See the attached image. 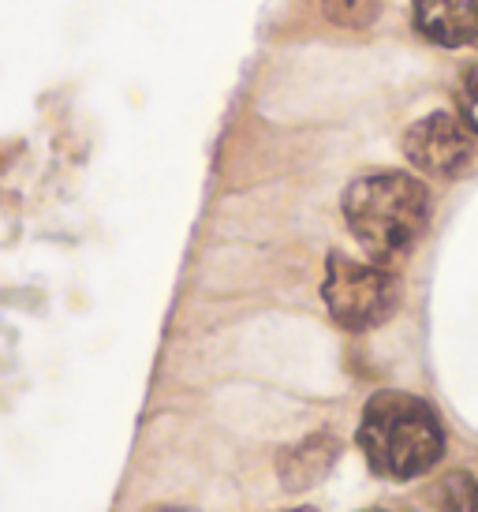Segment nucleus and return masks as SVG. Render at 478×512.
<instances>
[{
  "label": "nucleus",
  "mask_w": 478,
  "mask_h": 512,
  "mask_svg": "<svg viewBox=\"0 0 478 512\" xmlns=\"http://www.w3.org/2000/svg\"><path fill=\"white\" fill-rule=\"evenodd\" d=\"M344 221L366 255L389 266L426 232L430 191L411 172H370L344 191Z\"/></svg>",
  "instance_id": "nucleus-1"
},
{
  "label": "nucleus",
  "mask_w": 478,
  "mask_h": 512,
  "mask_svg": "<svg viewBox=\"0 0 478 512\" xmlns=\"http://www.w3.org/2000/svg\"><path fill=\"white\" fill-rule=\"evenodd\" d=\"M359 449L381 479H415L434 468L445 453V430L434 408L411 393H374L359 423Z\"/></svg>",
  "instance_id": "nucleus-2"
},
{
  "label": "nucleus",
  "mask_w": 478,
  "mask_h": 512,
  "mask_svg": "<svg viewBox=\"0 0 478 512\" xmlns=\"http://www.w3.org/2000/svg\"><path fill=\"white\" fill-rule=\"evenodd\" d=\"M322 299L333 322L352 333L381 326L400 303V285L381 262H359L348 255H329L325 262Z\"/></svg>",
  "instance_id": "nucleus-3"
},
{
  "label": "nucleus",
  "mask_w": 478,
  "mask_h": 512,
  "mask_svg": "<svg viewBox=\"0 0 478 512\" xmlns=\"http://www.w3.org/2000/svg\"><path fill=\"white\" fill-rule=\"evenodd\" d=\"M404 154L419 172L430 176H464L475 157V135L460 116L430 113L404 131Z\"/></svg>",
  "instance_id": "nucleus-4"
},
{
  "label": "nucleus",
  "mask_w": 478,
  "mask_h": 512,
  "mask_svg": "<svg viewBox=\"0 0 478 512\" xmlns=\"http://www.w3.org/2000/svg\"><path fill=\"white\" fill-rule=\"evenodd\" d=\"M415 30L437 45H475L478 42V0H415L411 4Z\"/></svg>",
  "instance_id": "nucleus-5"
},
{
  "label": "nucleus",
  "mask_w": 478,
  "mask_h": 512,
  "mask_svg": "<svg viewBox=\"0 0 478 512\" xmlns=\"http://www.w3.org/2000/svg\"><path fill=\"white\" fill-rule=\"evenodd\" d=\"M337 460V441L329 434H314L303 445H296L292 453L281 460V479L288 490H303V486L318 483L325 471Z\"/></svg>",
  "instance_id": "nucleus-6"
},
{
  "label": "nucleus",
  "mask_w": 478,
  "mask_h": 512,
  "mask_svg": "<svg viewBox=\"0 0 478 512\" xmlns=\"http://www.w3.org/2000/svg\"><path fill=\"white\" fill-rule=\"evenodd\" d=\"M322 12L337 27L366 30L381 15V0H322Z\"/></svg>",
  "instance_id": "nucleus-7"
},
{
  "label": "nucleus",
  "mask_w": 478,
  "mask_h": 512,
  "mask_svg": "<svg viewBox=\"0 0 478 512\" xmlns=\"http://www.w3.org/2000/svg\"><path fill=\"white\" fill-rule=\"evenodd\" d=\"M441 505L445 512H478V475L456 471L441 486Z\"/></svg>",
  "instance_id": "nucleus-8"
},
{
  "label": "nucleus",
  "mask_w": 478,
  "mask_h": 512,
  "mask_svg": "<svg viewBox=\"0 0 478 512\" xmlns=\"http://www.w3.org/2000/svg\"><path fill=\"white\" fill-rule=\"evenodd\" d=\"M460 109H464L467 128L478 131V68L464 75V86H460Z\"/></svg>",
  "instance_id": "nucleus-9"
},
{
  "label": "nucleus",
  "mask_w": 478,
  "mask_h": 512,
  "mask_svg": "<svg viewBox=\"0 0 478 512\" xmlns=\"http://www.w3.org/2000/svg\"><path fill=\"white\" fill-rule=\"evenodd\" d=\"M288 512H314V509H288Z\"/></svg>",
  "instance_id": "nucleus-10"
},
{
  "label": "nucleus",
  "mask_w": 478,
  "mask_h": 512,
  "mask_svg": "<svg viewBox=\"0 0 478 512\" xmlns=\"http://www.w3.org/2000/svg\"><path fill=\"white\" fill-rule=\"evenodd\" d=\"M370 512H381V509H370Z\"/></svg>",
  "instance_id": "nucleus-11"
}]
</instances>
